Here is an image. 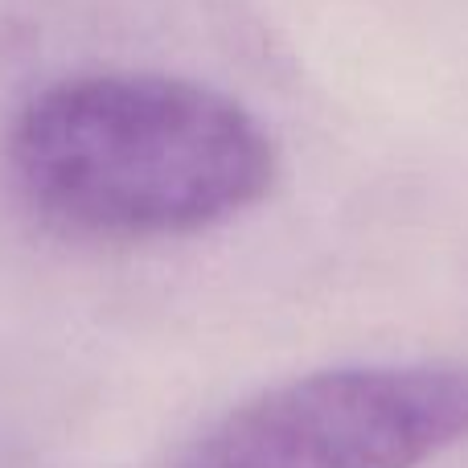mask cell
Returning a JSON list of instances; mask_svg holds the SVG:
<instances>
[{
	"mask_svg": "<svg viewBox=\"0 0 468 468\" xmlns=\"http://www.w3.org/2000/svg\"><path fill=\"white\" fill-rule=\"evenodd\" d=\"M464 440V362H357L250 395L173 468H423Z\"/></svg>",
	"mask_w": 468,
	"mask_h": 468,
	"instance_id": "2",
	"label": "cell"
},
{
	"mask_svg": "<svg viewBox=\"0 0 468 468\" xmlns=\"http://www.w3.org/2000/svg\"><path fill=\"white\" fill-rule=\"evenodd\" d=\"M8 177L49 227L107 242L177 239L239 218L275 186L267 128L177 74L95 70L41 87L8 128Z\"/></svg>",
	"mask_w": 468,
	"mask_h": 468,
	"instance_id": "1",
	"label": "cell"
}]
</instances>
